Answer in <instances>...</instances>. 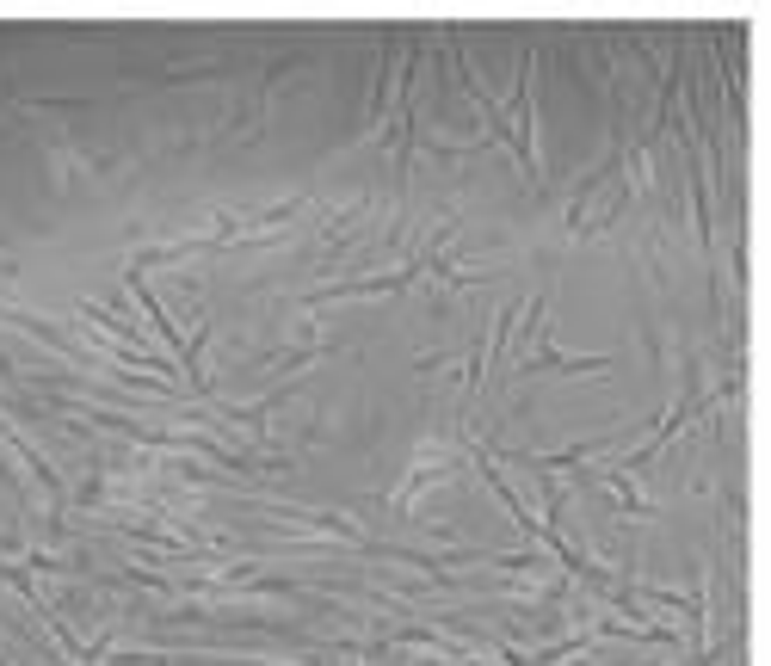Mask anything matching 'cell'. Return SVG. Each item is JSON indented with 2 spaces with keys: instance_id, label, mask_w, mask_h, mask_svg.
<instances>
[{
  "instance_id": "6da1fadb",
  "label": "cell",
  "mask_w": 771,
  "mask_h": 666,
  "mask_svg": "<svg viewBox=\"0 0 771 666\" xmlns=\"http://www.w3.org/2000/svg\"><path fill=\"white\" fill-rule=\"evenodd\" d=\"M519 370H611L605 358H556V352H531L519 358Z\"/></svg>"
}]
</instances>
